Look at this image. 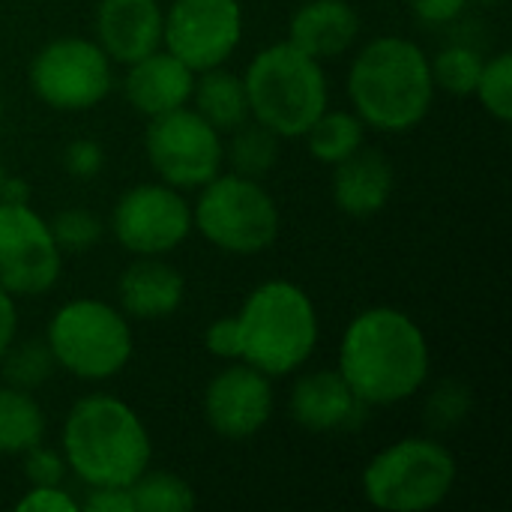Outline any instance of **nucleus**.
I'll return each instance as SVG.
<instances>
[{
  "label": "nucleus",
  "instance_id": "obj_1",
  "mask_svg": "<svg viewBox=\"0 0 512 512\" xmlns=\"http://www.w3.org/2000/svg\"><path fill=\"white\" fill-rule=\"evenodd\" d=\"M432 354L420 324L393 306H372L351 318L339 342V372L369 408L411 399L429 378Z\"/></svg>",
  "mask_w": 512,
  "mask_h": 512
},
{
  "label": "nucleus",
  "instance_id": "obj_2",
  "mask_svg": "<svg viewBox=\"0 0 512 512\" xmlns=\"http://www.w3.org/2000/svg\"><path fill=\"white\" fill-rule=\"evenodd\" d=\"M66 468L90 489L123 486L129 489L153 462V441L123 399L93 393L78 399L63 423Z\"/></svg>",
  "mask_w": 512,
  "mask_h": 512
},
{
  "label": "nucleus",
  "instance_id": "obj_3",
  "mask_svg": "<svg viewBox=\"0 0 512 512\" xmlns=\"http://www.w3.org/2000/svg\"><path fill=\"white\" fill-rule=\"evenodd\" d=\"M429 54L405 36H378L360 48L348 72V96L366 129L408 132L435 102Z\"/></svg>",
  "mask_w": 512,
  "mask_h": 512
},
{
  "label": "nucleus",
  "instance_id": "obj_4",
  "mask_svg": "<svg viewBox=\"0 0 512 512\" xmlns=\"http://www.w3.org/2000/svg\"><path fill=\"white\" fill-rule=\"evenodd\" d=\"M234 318L240 330V360L270 378L306 366L321 336L312 297L288 279L258 285Z\"/></svg>",
  "mask_w": 512,
  "mask_h": 512
},
{
  "label": "nucleus",
  "instance_id": "obj_5",
  "mask_svg": "<svg viewBox=\"0 0 512 512\" xmlns=\"http://www.w3.org/2000/svg\"><path fill=\"white\" fill-rule=\"evenodd\" d=\"M243 87L252 120L279 138H303L330 102V84L321 60L309 57L288 39L261 48L249 60Z\"/></svg>",
  "mask_w": 512,
  "mask_h": 512
},
{
  "label": "nucleus",
  "instance_id": "obj_6",
  "mask_svg": "<svg viewBox=\"0 0 512 512\" xmlns=\"http://www.w3.org/2000/svg\"><path fill=\"white\" fill-rule=\"evenodd\" d=\"M54 363L81 381H108L120 375L135 351L129 318L93 297L63 303L45 330Z\"/></svg>",
  "mask_w": 512,
  "mask_h": 512
},
{
  "label": "nucleus",
  "instance_id": "obj_7",
  "mask_svg": "<svg viewBox=\"0 0 512 512\" xmlns=\"http://www.w3.org/2000/svg\"><path fill=\"white\" fill-rule=\"evenodd\" d=\"M459 477L453 453L432 438H402L363 471V495L387 512H426L447 501Z\"/></svg>",
  "mask_w": 512,
  "mask_h": 512
},
{
  "label": "nucleus",
  "instance_id": "obj_8",
  "mask_svg": "<svg viewBox=\"0 0 512 512\" xmlns=\"http://www.w3.org/2000/svg\"><path fill=\"white\" fill-rule=\"evenodd\" d=\"M192 228L228 255H261L279 237V207L261 180L234 171L216 174L201 186Z\"/></svg>",
  "mask_w": 512,
  "mask_h": 512
},
{
  "label": "nucleus",
  "instance_id": "obj_9",
  "mask_svg": "<svg viewBox=\"0 0 512 512\" xmlns=\"http://www.w3.org/2000/svg\"><path fill=\"white\" fill-rule=\"evenodd\" d=\"M144 153L162 183L174 189H201L222 174L225 165L222 132L186 105L162 117H150Z\"/></svg>",
  "mask_w": 512,
  "mask_h": 512
},
{
  "label": "nucleus",
  "instance_id": "obj_10",
  "mask_svg": "<svg viewBox=\"0 0 512 512\" xmlns=\"http://www.w3.org/2000/svg\"><path fill=\"white\" fill-rule=\"evenodd\" d=\"M33 93L57 111H90L114 87L111 57L96 39L60 36L42 45L30 63Z\"/></svg>",
  "mask_w": 512,
  "mask_h": 512
},
{
  "label": "nucleus",
  "instance_id": "obj_11",
  "mask_svg": "<svg viewBox=\"0 0 512 512\" xmlns=\"http://www.w3.org/2000/svg\"><path fill=\"white\" fill-rule=\"evenodd\" d=\"M192 231V207L168 183H141L126 189L111 213L114 240L135 258H162Z\"/></svg>",
  "mask_w": 512,
  "mask_h": 512
},
{
  "label": "nucleus",
  "instance_id": "obj_12",
  "mask_svg": "<svg viewBox=\"0 0 512 512\" xmlns=\"http://www.w3.org/2000/svg\"><path fill=\"white\" fill-rule=\"evenodd\" d=\"M63 270V249L30 204L0 201V285L12 297L51 291Z\"/></svg>",
  "mask_w": 512,
  "mask_h": 512
},
{
  "label": "nucleus",
  "instance_id": "obj_13",
  "mask_svg": "<svg viewBox=\"0 0 512 512\" xmlns=\"http://www.w3.org/2000/svg\"><path fill=\"white\" fill-rule=\"evenodd\" d=\"M243 39L240 0H174L165 9L162 45L195 75L225 66Z\"/></svg>",
  "mask_w": 512,
  "mask_h": 512
},
{
  "label": "nucleus",
  "instance_id": "obj_14",
  "mask_svg": "<svg viewBox=\"0 0 512 512\" xmlns=\"http://www.w3.org/2000/svg\"><path fill=\"white\" fill-rule=\"evenodd\" d=\"M273 417L270 375L231 360L204 390V420L225 441L255 438Z\"/></svg>",
  "mask_w": 512,
  "mask_h": 512
},
{
  "label": "nucleus",
  "instance_id": "obj_15",
  "mask_svg": "<svg viewBox=\"0 0 512 512\" xmlns=\"http://www.w3.org/2000/svg\"><path fill=\"white\" fill-rule=\"evenodd\" d=\"M165 9L159 0H99L96 42L111 63H135L162 48Z\"/></svg>",
  "mask_w": 512,
  "mask_h": 512
},
{
  "label": "nucleus",
  "instance_id": "obj_16",
  "mask_svg": "<svg viewBox=\"0 0 512 512\" xmlns=\"http://www.w3.org/2000/svg\"><path fill=\"white\" fill-rule=\"evenodd\" d=\"M192 90H195V72L162 48L129 63L123 78V93L129 105L147 120L189 105Z\"/></svg>",
  "mask_w": 512,
  "mask_h": 512
},
{
  "label": "nucleus",
  "instance_id": "obj_17",
  "mask_svg": "<svg viewBox=\"0 0 512 512\" xmlns=\"http://www.w3.org/2000/svg\"><path fill=\"white\" fill-rule=\"evenodd\" d=\"M291 417L306 432H336L348 429L366 408L339 369H318L303 375L288 399Z\"/></svg>",
  "mask_w": 512,
  "mask_h": 512
},
{
  "label": "nucleus",
  "instance_id": "obj_18",
  "mask_svg": "<svg viewBox=\"0 0 512 512\" xmlns=\"http://www.w3.org/2000/svg\"><path fill=\"white\" fill-rule=\"evenodd\" d=\"M186 282L177 267L162 258H138L117 279V303L126 318L159 321L180 309Z\"/></svg>",
  "mask_w": 512,
  "mask_h": 512
},
{
  "label": "nucleus",
  "instance_id": "obj_19",
  "mask_svg": "<svg viewBox=\"0 0 512 512\" xmlns=\"http://www.w3.org/2000/svg\"><path fill=\"white\" fill-rule=\"evenodd\" d=\"M360 36V15L348 0H306L288 21V42L315 60L342 57Z\"/></svg>",
  "mask_w": 512,
  "mask_h": 512
},
{
  "label": "nucleus",
  "instance_id": "obj_20",
  "mask_svg": "<svg viewBox=\"0 0 512 512\" xmlns=\"http://www.w3.org/2000/svg\"><path fill=\"white\" fill-rule=\"evenodd\" d=\"M333 168V201L342 213L363 219L387 207L396 186V171L378 147L363 144L357 153Z\"/></svg>",
  "mask_w": 512,
  "mask_h": 512
},
{
  "label": "nucleus",
  "instance_id": "obj_21",
  "mask_svg": "<svg viewBox=\"0 0 512 512\" xmlns=\"http://www.w3.org/2000/svg\"><path fill=\"white\" fill-rule=\"evenodd\" d=\"M201 78H195V90H192V102L195 111L219 132H234L240 123L249 120V99H246V87L243 78L216 66L207 72H198Z\"/></svg>",
  "mask_w": 512,
  "mask_h": 512
},
{
  "label": "nucleus",
  "instance_id": "obj_22",
  "mask_svg": "<svg viewBox=\"0 0 512 512\" xmlns=\"http://www.w3.org/2000/svg\"><path fill=\"white\" fill-rule=\"evenodd\" d=\"M45 411L30 396L12 384L0 387V456H21L42 444L45 438Z\"/></svg>",
  "mask_w": 512,
  "mask_h": 512
},
{
  "label": "nucleus",
  "instance_id": "obj_23",
  "mask_svg": "<svg viewBox=\"0 0 512 512\" xmlns=\"http://www.w3.org/2000/svg\"><path fill=\"white\" fill-rule=\"evenodd\" d=\"M306 144L312 159L324 165H339L366 144V123L354 111H324L309 129Z\"/></svg>",
  "mask_w": 512,
  "mask_h": 512
},
{
  "label": "nucleus",
  "instance_id": "obj_24",
  "mask_svg": "<svg viewBox=\"0 0 512 512\" xmlns=\"http://www.w3.org/2000/svg\"><path fill=\"white\" fill-rule=\"evenodd\" d=\"M279 135H273L267 126H261L258 120H246L234 129V138L225 150L234 174H243V177H252V180H261L267 177L276 162H279Z\"/></svg>",
  "mask_w": 512,
  "mask_h": 512
},
{
  "label": "nucleus",
  "instance_id": "obj_25",
  "mask_svg": "<svg viewBox=\"0 0 512 512\" xmlns=\"http://www.w3.org/2000/svg\"><path fill=\"white\" fill-rule=\"evenodd\" d=\"M129 495L135 512H189L198 504L195 489L183 477L150 468L129 486Z\"/></svg>",
  "mask_w": 512,
  "mask_h": 512
},
{
  "label": "nucleus",
  "instance_id": "obj_26",
  "mask_svg": "<svg viewBox=\"0 0 512 512\" xmlns=\"http://www.w3.org/2000/svg\"><path fill=\"white\" fill-rule=\"evenodd\" d=\"M486 57L471 45H447L435 57H429L435 87L453 96H474Z\"/></svg>",
  "mask_w": 512,
  "mask_h": 512
},
{
  "label": "nucleus",
  "instance_id": "obj_27",
  "mask_svg": "<svg viewBox=\"0 0 512 512\" xmlns=\"http://www.w3.org/2000/svg\"><path fill=\"white\" fill-rule=\"evenodd\" d=\"M54 357L45 345V339H27V342H12L6 354L0 357V375L6 384L18 390H36L42 387L51 372H54Z\"/></svg>",
  "mask_w": 512,
  "mask_h": 512
},
{
  "label": "nucleus",
  "instance_id": "obj_28",
  "mask_svg": "<svg viewBox=\"0 0 512 512\" xmlns=\"http://www.w3.org/2000/svg\"><path fill=\"white\" fill-rule=\"evenodd\" d=\"M480 105L501 123L512 120V54L501 51L483 63L480 81L474 87Z\"/></svg>",
  "mask_w": 512,
  "mask_h": 512
},
{
  "label": "nucleus",
  "instance_id": "obj_29",
  "mask_svg": "<svg viewBox=\"0 0 512 512\" xmlns=\"http://www.w3.org/2000/svg\"><path fill=\"white\" fill-rule=\"evenodd\" d=\"M57 246L63 252H90L102 234H105V225L102 219L87 210V207H69V210H60L51 222H48Z\"/></svg>",
  "mask_w": 512,
  "mask_h": 512
},
{
  "label": "nucleus",
  "instance_id": "obj_30",
  "mask_svg": "<svg viewBox=\"0 0 512 512\" xmlns=\"http://www.w3.org/2000/svg\"><path fill=\"white\" fill-rule=\"evenodd\" d=\"M471 414V390L459 381H444L426 405V417L432 429H453Z\"/></svg>",
  "mask_w": 512,
  "mask_h": 512
},
{
  "label": "nucleus",
  "instance_id": "obj_31",
  "mask_svg": "<svg viewBox=\"0 0 512 512\" xmlns=\"http://www.w3.org/2000/svg\"><path fill=\"white\" fill-rule=\"evenodd\" d=\"M66 459L63 453L45 450L42 444H36L33 450L21 453V474L30 486H63L66 480Z\"/></svg>",
  "mask_w": 512,
  "mask_h": 512
},
{
  "label": "nucleus",
  "instance_id": "obj_32",
  "mask_svg": "<svg viewBox=\"0 0 512 512\" xmlns=\"http://www.w3.org/2000/svg\"><path fill=\"white\" fill-rule=\"evenodd\" d=\"M105 165V150L93 138H75L63 150V168L75 180H93Z\"/></svg>",
  "mask_w": 512,
  "mask_h": 512
},
{
  "label": "nucleus",
  "instance_id": "obj_33",
  "mask_svg": "<svg viewBox=\"0 0 512 512\" xmlns=\"http://www.w3.org/2000/svg\"><path fill=\"white\" fill-rule=\"evenodd\" d=\"M18 512H75L81 504L63 486H30L15 504Z\"/></svg>",
  "mask_w": 512,
  "mask_h": 512
},
{
  "label": "nucleus",
  "instance_id": "obj_34",
  "mask_svg": "<svg viewBox=\"0 0 512 512\" xmlns=\"http://www.w3.org/2000/svg\"><path fill=\"white\" fill-rule=\"evenodd\" d=\"M204 345L216 360H240V330H237V318H216L207 333H204Z\"/></svg>",
  "mask_w": 512,
  "mask_h": 512
},
{
  "label": "nucleus",
  "instance_id": "obj_35",
  "mask_svg": "<svg viewBox=\"0 0 512 512\" xmlns=\"http://www.w3.org/2000/svg\"><path fill=\"white\" fill-rule=\"evenodd\" d=\"M87 512H135L132 507V495L123 486H96L90 489L87 501H84Z\"/></svg>",
  "mask_w": 512,
  "mask_h": 512
},
{
  "label": "nucleus",
  "instance_id": "obj_36",
  "mask_svg": "<svg viewBox=\"0 0 512 512\" xmlns=\"http://www.w3.org/2000/svg\"><path fill=\"white\" fill-rule=\"evenodd\" d=\"M468 0H411V12L423 24H450L465 12Z\"/></svg>",
  "mask_w": 512,
  "mask_h": 512
},
{
  "label": "nucleus",
  "instance_id": "obj_37",
  "mask_svg": "<svg viewBox=\"0 0 512 512\" xmlns=\"http://www.w3.org/2000/svg\"><path fill=\"white\" fill-rule=\"evenodd\" d=\"M18 336V306L15 297L0 285V357Z\"/></svg>",
  "mask_w": 512,
  "mask_h": 512
},
{
  "label": "nucleus",
  "instance_id": "obj_38",
  "mask_svg": "<svg viewBox=\"0 0 512 512\" xmlns=\"http://www.w3.org/2000/svg\"><path fill=\"white\" fill-rule=\"evenodd\" d=\"M0 201H9V204H27V201H30V186H27V180L6 174L3 189H0Z\"/></svg>",
  "mask_w": 512,
  "mask_h": 512
},
{
  "label": "nucleus",
  "instance_id": "obj_39",
  "mask_svg": "<svg viewBox=\"0 0 512 512\" xmlns=\"http://www.w3.org/2000/svg\"><path fill=\"white\" fill-rule=\"evenodd\" d=\"M3 180H6V171L0 168V189H3Z\"/></svg>",
  "mask_w": 512,
  "mask_h": 512
},
{
  "label": "nucleus",
  "instance_id": "obj_40",
  "mask_svg": "<svg viewBox=\"0 0 512 512\" xmlns=\"http://www.w3.org/2000/svg\"><path fill=\"white\" fill-rule=\"evenodd\" d=\"M0 123H3V96H0Z\"/></svg>",
  "mask_w": 512,
  "mask_h": 512
},
{
  "label": "nucleus",
  "instance_id": "obj_41",
  "mask_svg": "<svg viewBox=\"0 0 512 512\" xmlns=\"http://www.w3.org/2000/svg\"><path fill=\"white\" fill-rule=\"evenodd\" d=\"M477 3H498V0H477Z\"/></svg>",
  "mask_w": 512,
  "mask_h": 512
}]
</instances>
